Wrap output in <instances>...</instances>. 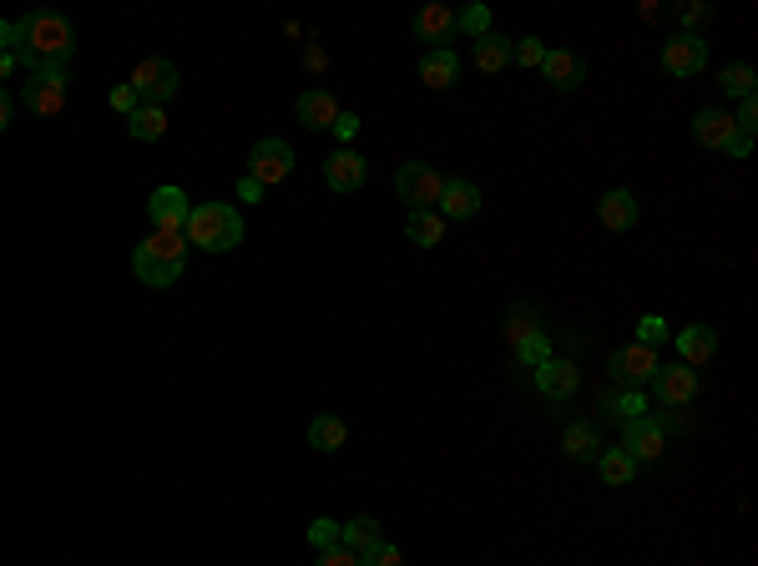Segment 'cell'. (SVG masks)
Masks as SVG:
<instances>
[{"label":"cell","mask_w":758,"mask_h":566,"mask_svg":"<svg viewBox=\"0 0 758 566\" xmlns=\"http://www.w3.org/2000/svg\"><path fill=\"white\" fill-rule=\"evenodd\" d=\"M77 56V26L56 11H31L15 21V67H71Z\"/></svg>","instance_id":"cell-1"},{"label":"cell","mask_w":758,"mask_h":566,"mask_svg":"<svg viewBox=\"0 0 758 566\" xmlns=\"http://www.w3.org/2000/svg\"><path fill=\"white\" fill-rule=\"evenodd\" d=\"M187 268V238L183 233H152L147 243H137L131 253V274L142 278L147 289H172Z\"/></svg>","instance_id":"cell-2"},{"label":"cell","mask_w":758,"mask_h":566,"mask_svg":"<svg viewBox=\"0 0 758 566\" xmlns=\"http://www.w3.org/2000/svg\"><path fill=\"white\" fill-rule=\"evenodd\" d=\"M183 238L197 243L203 253H228L243 243V212L233 203H193Z\"/></svg>","instance_id":"cell-3"},{"label":"cell","mask_w":758,"mask_h":566,"mask_svg":"<svg viewBox=\"0 0 758 566\" xmlns=\"http://www.w3.org/2000/svg\"><path fill=\"white\" fill-rule=\"evenodd\" d=\"M693 137L703 147H713V152H728V158H748V152H754V137L738 132L723 106H703V112H698V117H693Z\"/></svg>","instance_id":"cell-4"},{"label":"cell","mask_w":758,"mask_h":566,"mask_svg":"<svg viewBox=\"0 0 758 566\" xmlns=\"http://www.w3.org/2000/svg\"><path fill=\"white\" fill-rule=\"evenodd\" d=\"M440 187H445V177L430 168V162H405V168L394 172V193H400V203H405L410 212H435Z\"/></svg>","instance_id":"cell-5"},{"label":"cell","mask_w":758,"mask_h":566,"mask_svg":"<svg viewBox=\"0 0 758 566\" xmlns=\"http://www.w3.org/2000/svg\"><path fill=\"white\" fill-rule=\"evenodd\" d=\"M177 67H172L168 56H147V61H137V71H131V92H137V102L142 106H168L172 96H177Z\"/></svg>","instance_id":"cell-6"},{"label":"cell","mask_w":758,"mask_h":566,"mask_svg":"<svg viewBox=\"0 0 758 566\" xmlns=\"http://www.w3.org/2000/svg\"><path fill=\"white\" fill-rule=\"evenodd\" d=\"M66 92H71V71L66 67H41L31 71V81L21 86V102L36 112V117H56L66 106Z\"/></svg>","instance_id":"cell-7"},{"label":"cell","mask_w":758,"mask_h":566,"mask_svg":"<svg viewBox=\"0 0 758 566\" xmlns=\"http://www.w3.org/2000/svg\"><path fill=\"white\" fill-rule=\"evenodd\" d=\"M294 172V147L284 142V137H263L259 147L249 152V177L263 187H278Z\"/></svg>","instance_id":"cell-8"},{"label":"cell","mask_w":758,"mask_h":566,"mask_svg":"<svg viewBox=\"0 0 758 566\" xmlns=\"http://www.w3.org/2000/svg\"><path fill=\"white\" fill-rule=\"evenodd\" d=\"M663 67L667 77H698V71L708 67V41L698 36V31H678V36L663 41Z\"/></svg>","instance_id":"cell-9"},{"label":"cell","mask_w":758,"mask_h":566,"mask_svg":"<svg viewBox=\"0 0 758 566\" xmlns=\"http://www.w3.org/2000/svg\"><path fill=\"white\" fill-rule=\"evenodd\" d=\"M607 374H612L617 384L638 390V384H647V380L657 374V349H647V344H628V349H612V359H607Z\"/></svg>","instance_id":"cell-10"},{"label":"cell","mask_w":758,"mask_h":566,"mask_svg":"<svg viewBox=\"0 0 758 566\" xmlns=\"http://www.w3.org/2000/svg\"><path fill=\"white\" fill-rule=\"evenodd\" d=\"M481 187L471 183V177H445V187H440V218L445 223H471L475 212H481Z\"/></svg>","instance_id":"cell-11"},{"label":"cell","mask_w":758,"mask_h":566,"mask_svg":"<svg viewBox=\"0 0 758 566\" xmlns=\"http://www.w3.org/2000/svg\"><path fill=\"white\" fill-rule=\"evenodd\" d=\"M187 212H193V203H187L183 187H158V193L147 198V218H152L158 233H183Z\"/></svg>","instance_id":"cell-12"},{"label":"cell","mask_w":758,"mask_h":566,"mask_svg":"<svg viewBox=\"0 0 758 566\" xmlns=\"http://www.w3.org/2000/svg\"><path fill=\"white\" fill-rule=\"evenodd\" d=\"M653 390H657V400H663L667 409H682L688 400H698V369H688V365H657Z\"/></svg>","instance_id":"cell-13"},{"label":"cell","mask_w":758,"mask_h":566,"mask_svg":"<svg viewBox=\"0 0 758 566\" xmlns=\"http://www.w3.org/2000/svg\"><path fill=\"white\" fill-rule=\"evenodd\" d=\"M365 177H369V162L359 158L354 147H340V152L324 162V183L334 187V193H359V187H365Z\"/></svg>","instance_id":"cell-14"},{"label":"cell","mask_w":758,"mask_h":566,"mask_svg":"<svg viewBox=\"0 0 758 566\" xmlns=\"http://www.w3.org/2000/svg\"><path fill=\"white\" fill-rule=\"evenodd\" d=\"M537 390L547 400H572L576 390H582V369H576L572 359H556V355H551L547 365L537 369Z\"/></svg>","instance_id":"cell-15"},{"label":"cell","mask_w":758,"mask_h":566,"mask_svg":"<svg viewBox=\"0 0 758 566\" xmlns=\"http://www.w3.org/2000/svg\"><path fill=\"white\" fill-rule=\"evenodd\" d=\"M663 425L653 420V415H647V420H632V425H622V450H628L632 461H657V455H663Z\"/></svg>","instance_id":"cell-16"},{"label":"cell","mask_w":758,"mask_h":566,"mask_svg":"<svg viewBox=\"0 0 758 566\" xmlns=\"http://www.w3.org/2000/svg\"><path fill=\"white\" fill-rule=\"evenodd\" d=\"M450 36H456V11H445V5L415 11V41H425V51H445Z\"/></svg>","instance_id":"cell-17"},{"label":"cell","mask_w":758,"mask_h":566,"mask_svg":"<svg viewBox=\"0 0 758 566\" xmlns=\"http://www.w3.org/2000/svg\"><path fill=\"white\" fill-rule=\"evenodd\" d=\"M541 77L556 86V92H576L582 81H587V61L576 51H547V61H541Z\"/></svg>","instance_id":"cell-18"},{"label":"cell","mask_w":758,"mask_h":566,"mask_svg":"<svg viewBox=\"0 0 758 566\" xmlns=\"http://www.w3.org/2000/svg\"><path fill=\"white\" fill-rule=\"evenodd\" d=\"M294 112H299V122L309 127V132H329V127H334V117H340V102H334L324 86H309V92L299 96V106H294Z\"/></svg>","instance_id":"cell-19"},{"label":"cell","mask_w":758,"mask_h":566,"mask_svg":"<svg viewBox=\"0 0 758 566\" xmlns=\"http://www.w3.org/2000/svg\"><path fill=\"white\" fill-rule=\"evenodd\" d=\"M597 218H601V228L628 233V228L638 223V198H632L628 187H612V193H601L597 198Z\"/></svg>","instance_id":"cell-20"},{"label":"cell","mask_w":758,"mask_h":566,"mask_svg":"<svg viewBox=\"0 0 758 566\" xmlns=\"http://www.w3.org/2000/svg\"><path fill=\"white\" fill-rule=\"evenodd\" d=\"M673 344H678V355H682V365H688V369L708 365V359L719 355V334L708 330V324H688V330H682Z\"/></svg>","instance_id":"cell-21"},{"label":"cell","mask_w":758,"mask_h":566,"mask_svg":"<svg viewBox=\"0 0 758 566\" xmlns=\"http://www.w3.org/2000/svg\"><path fill=\"white\" fill-rule=\"evenodd\" d=\"M420 81L425 86H435V92H445V86H456V77H460V56L445 46V51H425L420 56Z\"/></svg>","instance_id":"cell-22"},{"label":"cell","mask_w":758,"mask_h":566,"mask_svg":"<svg viewBox=\"0 0 758 566\" xmlns=\"http://www.w3.org/2000/svg\"><path fill=\"white\" fill-rule=\"evenodd\" d=\"M379 521L375 516H354V521H340V546L344 552H354V556H365V552H375L379 546Z\"/></svg>","instance_id":"cell-23"},{"label":"cell","mask_w":758,"mask_h":566,"mask_svg":"<svg viewBox=\"0 0 758 566\" xmlns=\"http://www.w3.org/2000/svg\"><path fill=\"white\" fill-rule=\"evenodd\" d=\"M344 440H349V425H344L340 415H314V420H309V446L314 450L334 455V450H344Z\"/></svg>","instance_id":"cell-24"},{"label":"cell","mask_w":758,"mask_h":566,"mask_svg":"<svg viewBox=\"0 0 758 566\" xmlns=\"http://www.w3.org/2000/svg\"><path fill=\"white\" fill-rule=\"evenodd\" d=\"M597 471H601V481H607V486H632V481H638V461H632L622 446L601 450V455H597Z\"/></svg>","instance_id":"cell-25"},{"label":"cell","mask_w":758,"mask_h":566,"mask_svg":"<svg viewBox=\"0 0 758 566\" xmlns=\"http://www.w3.org/2000/svg\"><path fill=\"white\" fill-rule=\"evenodd\" d=\"M601 440H597V425H587V420H576V425H566V435H562V450L572 455V461H597L601 455Z\"/></svg>","instance_id":"cell-26"},{"label":"cell","mask_w":758,"mask_h":566,"mask_svg":"<svg viewBox=\"0 0 758 566\" xmlns=\"http://www.w3.org/2000/svg\"><path fill=\"white\" fill-rule=\"evenodd\" d=\"M127 127L137 142H162V137H168V112H162V106H137L127 117Z\"/></svg>","instance_id":"cell-27"},{"label":"cell","mask_w":758,"mask_h":566,"mask_svg":"<svg viewBox=\"0 0 758 566\" xmlns=\"http://www.w3.org/2000/svg\"><path fill=\"white\" fill-rule=\"evenodd\" d=\"M475 67L481 71H506L510 67V41L506 36H496V31H485L481 41H475Z\"/></svg>","instance_id":"cell-28"},{"label":"cell","mask_w":758,"mask_h":566,"mask_svg":"<svg viewBox=\"0 0 758 566\" xmlns=\"http://www.w3.org/2000/svg\"><path fill=\"white\" fill-rule=\"evenodd\" d=\"M405 233H410V243H415V249H435V243L445 238V218H440V212H410V218H405Z\"/></svg>","instance_id":"cell-29"},{"label":"cell","mask_w":758,"mask_h":566,"mask_svg":"<svg viewBox=\"0 0 758 566\" xmlns=\"http://www.w3.org/2000/svg\"><path fill=\"white\" fill-rule=\"evenodd\" d=\"M607 415H612V420H622V425L647 420V395H642V390H622V395L607 400Z\"/></svg>","instance_id":"cell-30"},{"label":"cell","mask_w":758,"mask_h":566,"mask_svg":"<svg viewBox=\"0 0 758 566\" xmlns=\"http://www.w3.org/2000/svg\"><path fill=\"white\" fill-rule=\"evenodd\" d=\"M719 86L728 96H754V67H748V61H733V67H723Z\"/></svg>","instance_id":"cell-31"},{"label":"cell","mask_w":758,"mask_h":566,"mask_svg":"<svg viewBox=\"0 0 758 566\" xmlns=\"http://www.w3.org/2000/svg\"><path fill=\"white\" fill-rule=\"evenodd\" d=\"M516 359H521V365H531V369H541V365H547V359H551V339H547V334H526V339L521 344H516Z\"/></svg>","instance_id":"cell-32"},{"label":"cell","mask_w":758,"mask_h":566,"mask_svg":"<svg viewBox=\"0 0 758 566\" xmlns=\"http://www.w3.org/2000/svg\"><path fill=\"white\" fill-rule=\"evenodd\" d=\"M547 51H551V46H541L537 36L510 41V61H521V67H537V71H541V61H547Z\"/></svg>","instance_id":"cell-33"},{"label":"cell","mask_w":758,"mask_h":566,"mask_svg":"<svg viewBox=\"0 0 758 566\" xmlns=\"http://www.w3.org/2000/svg\"><path fill=\"white\" fill-rule=\"evenodd\" d=\"M456 31H466V36L481 41L485 31H491V11H485V5H466V11H456Z\"/></svg>","instance_id":"cell-34"},{"label":"cell","mask_w":758,"mask_h":566,"mask_svg":"<svg viewBox=\"0 0 758 566\" xmlns=\"http://www.w3.org/2000/svg\"><path fill=\"white\" fill-rule=\"evenodd\" d=\"M667 339V319H657V314H642L638 319V344H647V349H657V344Z\"/></svg>","instance_id":"cell-35"},{"label":"cell","mask_w":758,"mask_h":566,"mask_svg":"<svg viewBox=\"0 0 758 566\" xmlns=\"http://www.w3.org/2000/svg\"><path fill=\"white\" fill-rule=\"evenodd\" d=\"M309 541H314V552H329V546H340V521L319 516L314 527H309Z\"/></svg>","instance_id":"cell-36"},{"label":"cell","mask_w":758,"mask_h":566,"mask_svg":"<svg viewBox=\"0 0 758 566\" xmlns=\"http://www.w3.org/2000/svg\"><path fill=\"white\" fill-rule=\"evenodd\" d=\"M359 566H405V552H400V546H390V541H379L375 552L359 556Z\"/></svg>","instance_id":"cell-37"},{"label":"cell","mask_w":758,"mask_h":566,"mask_svg":"<svg viewBox=\"0 0 758 566\" xmlns=\"http://www.w3.org/2000/svg\"><path fill=\"white\" fill-rule=\"evenodd\" d=\"M106 102H112V112H122V117H131V112H137V92H131V81H122V86H112V96H106Z\"/></svg>","instance_id":"cell-38"},{"label":"cell","mask_w":758,"mask_h":566,"mask_svg":"<svg viewBox=\"0 0 758 566\" xmlns=\"http://www.w3.org/2000/svg\"><path fill=\"white\" fill-rule=\"evenodd\" d=\"M329 132L340 137L344 147L354 142V137H359V117H354V112H340V117H334V127H329Z\"/></svg>","instance_id":"cell-39"},{"label":"cell","mask_w":758,"mask_h":566,"mask_svg":"<svg viewBox=\"0 0 758 566\" xmlns=\"http://www.w3.org/2000/svg\"><path fill=\"white\" fill-rule=\"evenodd\" d=\"M314 566H359V556L344 552V546H329V552H319Z\"/></svg>","instance_id":"cell-40"},{"label":"cell","mask_w":758,"mask_h":566,"mask_svg":"<svg viewBox=\"0 0 758 566\" xmlns=\"http://www.w3.org/2000/svg\"><path fill=\"white\" fill-rule=\"evenodd\" d=\"M263 193H268V187H263V183H253L249 172H243V177H238V198H243V203H259Z\"/></svg>","instance_id":"cell-41"},{"label":"cell","mask_w":758,"mask_h":566,"mask_svg":"<svg viewBox=\"0 0 758 566\" xmlns=\"http://www.w3.org/2000/svg\"><path fill=\"white\" fill-rule=\"evenodd\" d=\"M708 15H713V11H708V5H682V31H693V26H703Z\"/></svg>","instance_id":"cell-42"},{"label":"cell","mask_w":758,"mask_h":566,"mask_svg":"<svg viewBox=\"0 0 758 566\" xmlns=\"http://www.w3.org/2000/svg\"><path fill=\"white\" fill-rule=\"evenodd\" d=\"M0 51H15V21H0Z\"/></svg>","instance_id":"cell-43"},{"label":"cell","mask_w":758,"mask_h":566,"mask_svg":"<svg viewBox=\"0 0 758 566\" xmlns=\"http://www.w3.org/2000/svg\"><path fill=\"white\" fill-rule=\"evenodd\" d=\"M5 127H11V92L0 86V132H5Z\"/></svg>","instance_id":"cell-44"},{"label":"cell","mask_w":758,"mask_h":566,"mask_svg":"<svg viewBox=\"0 0 758 566\" xmlns=\"http://www.w3.org/2000/svg\"><path fill=\"white\" fill-rule=\"evenodd\" d=\"M11 71H15V51H0V81L11 77Z\"/></svg>","instance_id":"cell-45"}]
</instances>
